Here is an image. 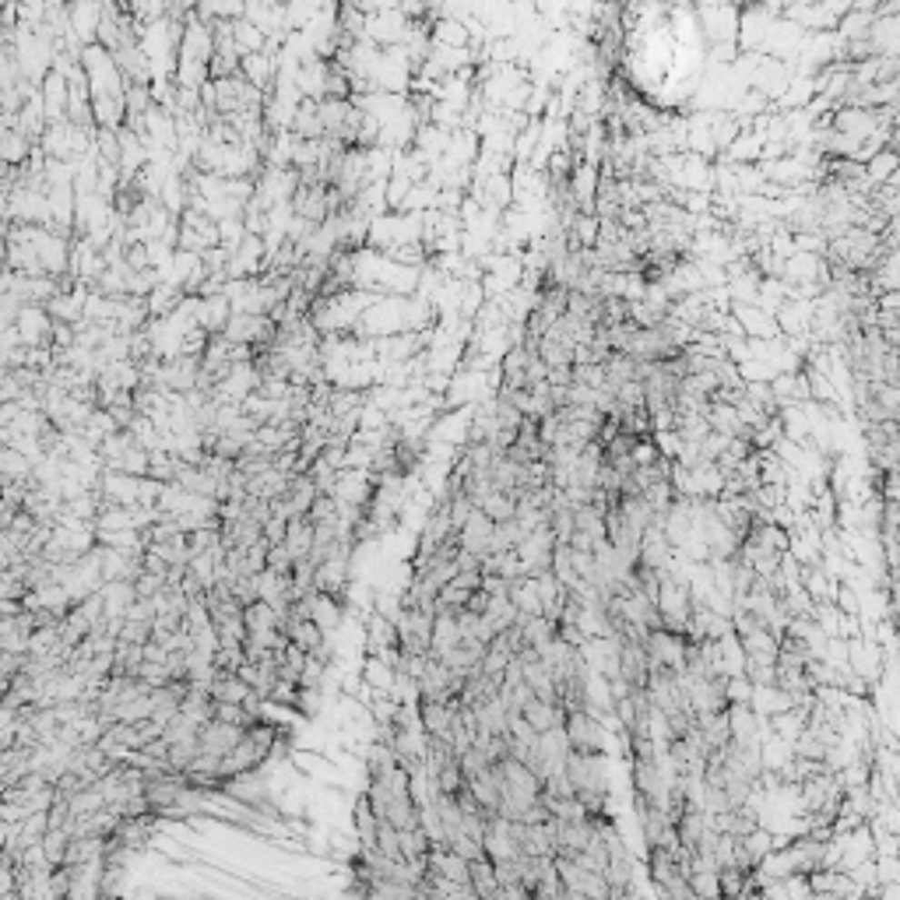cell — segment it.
Listing matches in <instances>:
<instances>
[{"label": "cell", "mask_w": 900, "mask_h": 900, "mask_svg": "<svg viewBox=\"0 0 900 900\" xmlns=\"http://www.w3.org/2000/svg\"><path fill=\"white\" fill-rule=\"evenodd\" d=\"M563 732H566L570 749H577V753H602L605 749V725L584 707L581 711H566Z\"/></svg>", "instance_id": "obj_1"}, {"label": "cell", "mask_w": 900, "mask_h": 900, "mask_svg": "<svg viewBox=\"0 0 900 900\" xmlns=\"http://www.w3.org/2000/svg\"><path fill=\"white\" fill-rule=\"evenodd\" d=\"M233 43H236V50L243 56L261 54V46H265V32H261L257 25H250V22H236V25H233Z\"/></svg>", "instance_id": "obj_15"}, {"label": "cell", "mask_w": 900, "mask_h": 900, "mask_svg": "<svg viewBox=\"0 0 900 900\" xmlns=\"http://www.w3.org/2000/svg\"><path fill=\"white\" fill-rule=\"evenodd\" d=\"M493 528H496V525H493V521H489V517H485V514H482V510L475 506V510H472V514L465 517V525L457 528V545H461V549H468L472 556L482 559L485 553H489V542H493Z\"/></svg>", "instance_id": "obj_3"}, {"label": "cell", "mask_w": 900, "mask_h": 900, "mask_svg": "<svg viewBox=\"0 0 900 900\" xmlns=\"http://www.w3.org/2000/svg\"><path fill=\"white\" fill-rule=\"evenodd\" d=\"M725 700H728V704H749V700H753V679H749V675H728V683H725Z\"/></svg>", "instance_id": "obj_17"}, {"label": "cell", "mask_w": 900, "mask_h": 900, "mask_svg": "<svg viewBox=\"0 0 900 900\" xmlns=\"http://www.w3.org/2000/svg\"><path fill=\"white\" fill-rule=\"evenodd\" d=\"M436 35H440L444 43H454V46H461V43H465V32H461V25H457V22H444Z\"/></svg>", "instance_id": "obj_19"}, {"label": "cell", "mask_w": 900, "mask_h": 900, "mask_svg": "<svg viewBox=\"0 0 900 900\" xmlns=\"http://www.w3.org/2000/svg\"><path fill=\"white\" fill-rule=\"evenodd\" d=\"M239 739H243V728L222 721V717H208V721L201 725V732H197L201 753H212V756H225Z\"/></svg>", "instance_id": "obj_2"}, {"label": "cell", "mask_w": 900, "mask_h": 900, "mask_svg": "<svg viewBox=\"0 0 900 900\" xmlns=\"http://www.w3.org/2000/svg\"><path fill=\"white\" fill-rule=\"evenodd\" d=\"M521 717L528 721L535 732H545V728H556V725H563L566 711H563L559 704H553V700H542V696H535V693H531L528 700H525V707H521Z\"/></svg>", "instance_id": "obj_7"}, {"label": "cell", "mask_w": 900, "mask_h": 900, "mask_svg": "<svg viewBox=\"0 0 900 900\" xmlns=\"http://www.w3.org/2000/svg\"><path fill=\"white\" fill-rule=\"evenodd\" d=\"M433 785H436V792H447V795H454L461 785H465V770H461V764H457V756H447V760L436 767V774H433Z\"/></svg>", "instance_id": "obj_14"}, {"label": "cell", "mask_w": 900, "mask_h": 900, "mask_svg": "<svg viewBox=\"0 0 900 900\" xmlns=\"http://www.w3.org/2000/svg\"><path fill=\"white\" fill-rule=\"evenodd\" d=\"M99 22H103V4L99 0H78L75 11H71V28L75 35L81 39H92L99 32Z\"/></svg>", "instance_id": "obj_10"}, {"label": "cell", "mask_w": 900, "mask_h": 900, "mask_svg": "<svg viewBox=\"0 0 900 900\" xmlns=\"http://www.w3.org/2000/svg\"><path fill=\"white\" fill-rule=\"evenodd\" d=\"M506 598H510V605L521 612V615H545V605H542V595H538V584L535 577H514V581L506 584Z\"/></svg>", "instance_id": "obj_6"}, {"label": "cell", "mask_w": 900, "mask_h": 900, "mask_svg": "<svg viewBox=\"0 0 900 900\" xmlns=\"http://www.w3.org/2000/svg\"><path fill=\"white\" fill-rule=\"evenodd\" d=\"M468 886H472V897L478 900H500V883L493 873V862L482 855L468 862Z\"/></svg>", "instance_id": "obj_9"}, {"label": "cell", "mask_w": 900, "mask_h": 900, "mask_svg": "<svg viewBox=\"0 0 900 900\" xmlns=\"http://www.w3.org/2000/svg\"><path fill=\"white\" fill-rule=\"evenodd\" d=\"M363 683H370L376 693H391V686H395V665H387L384 658H376V655H366L363 658Z\"/></svg>", "instance_id": "obj_12"}, {"label": "cell", "mask_w": 900, "mask_h": 900, "mask_svg": "<svg viewBox=\"0 0 900 900\" xmlns=\"http://www.w3.org/2000/svg\"><path fill=\"white\" fill-rule=\"evenodd\" d=\"M478 510H482L493 525H500V521H510V517L517 514V500H514V493H500V489H493L489 496H482V500H478Z\"/></svg>", "instance_id": "obj_11"}, {"label": "cell", "mask_w": 900, "mask_h": 900, "mask_svg": "<svg viewBox=\"0 0 900 900\" xmlns=\"http://www.w3.org/2000/svg\"><path fill=\"white\" fill-rule=\"evenodd\" d=\"M465 785L472 788V795H475L478 805H482L485 813H496V809H500V770H496V764L472 774Z\"/></svg>", "instance_id": "obj_8"}, {"label": "cell", "mask_w": 900, "mask_h": 900, "mask_svg": "<svg viewBox=\"0 0 900 900\" xmlns=\"http://www.w3.org/2000/svg\"><path fill=\"white\" fill-rule=\"evenodd\" d=\"M137 679H141L148 689H155V686H165L173 675H169V665L165 662H141V668H137Z\"/></svg>", "instance_id": "obj_16"}, {"label": "cell", "mask_w": 900, "mask_h": 900, "mask_svg": "<svg viewBox=\"0 0 900 900\" xmlns=\"http://www.w3.org/2000/svg\"><path fill=\"white\" fill-rule=\"evenodd\" d=\"M447 847H450V851H457L461 858H468V862H472V858H482V855H485V851H482V841H475V837H468L465 830H461L457 837H450Z\"/></svg>", "instance_id": "obj_18"}, {"label": "cell", "mask_w": 900, "mask_h": 900, "mask_svg": "<svg viewBox=\"0 0 900 900\" xmlns=\"http://www.w3.org/2000/svg\"><path fill=\"white\" fill-rule=\"evenodd\" d=\"M619 675L630 686L647 683V651H644L640 640H619Z\"/></svg>", "instance_id": "obj_5"}, {"label": "cell", "mask_w": 900, "mask_h": 900, "mask_svg": "<svg viewBox=\"0 0 900 900\" xmlns=\"http://www.w3.org/2000/svg\"><path fill=\"white\" fill-rule=\"evenodd\" d=\"M67 95H71V85L60 71H50L43 78V88H39V99H43V113H46V124L54 120H64L67 116Z\"/></svg>", "instance_id": "obj_4"}, {"label": "cell", "mask_w": 900, "mask_h": 900, "mask_svg": "<svg viewBox=\"0 0 900 900\" xmlns=\"http://www.w3.org/2000/svg\"><path fill=\"white\" fill-rule=\"evenodd\" d=\"M489 623H493V630L500 634V630H506L514 619H517V609L510 605V598L506 595H489V605H485V612H482Z\"/></svg>", "instance_id": "obj_13"}]
</instances>
